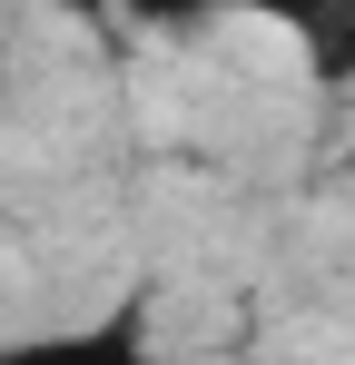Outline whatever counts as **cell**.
I'll return each instance as SVG.
<instances>
[{
  "instance_id": "cell-2",
  "label": "cell",
  "mask_w": 355,
  "mask_h": 365,
  "mask_svg": "<svg viewBox=\"0 0 355 365\" xmlns=\"http://www.w3.org/2000/svg\"><path fill=\"white\" fill-rule=\"evenodd\" d=\"M217 10H237V0H118V20H128V30H207V20H217Z\"/></svg>"
},
{
  "instance_id": "cell-1",
  "label": "cell",
  "mask_w": 355,
  "mask_h": 365,
  "mask_svg": "<svg viewBox=\"0 0 355 365\" xmlns=\"http://www.w3.org/2000/svg\"><path fill=\"white\" fill-rule=\"evenodd\" d=\"M237 10L267 20L316 89H355V0H237Z\"/></svg>"
},
{
  "instance_id": "cell-3",
  "label": "cell",
  "mask_w": 355,
  "mask_h": 365,
  "mask_svg": "<svg viewBox=\"0 0 355 365\" xmlns=\"http://www.w3.org/2000/svg\"><path fill=\"white\" fill-rule=\"evenodd\" d=\"M30 10H50V20H89V30L118 20V0H30Z\"/></svg>"
}]
</instances>
